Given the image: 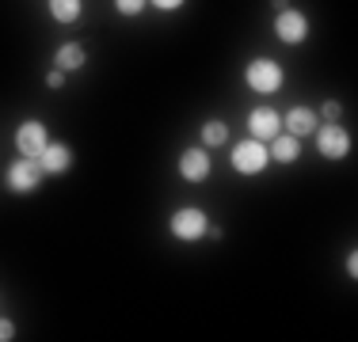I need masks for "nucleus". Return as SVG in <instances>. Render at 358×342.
<instances>
[{
  "label": "nucleus",
  "mask_w": 358,
  "mask_h": 342,
  "mask_svg": "<svg viewBox=\"0 0 358 342\" xmlns=\"http://www.w3.org/2000/svg\"><path fill=\"white\" fill-rule=\"evenodd\" d=\"M225 141H229V126L225 122L214 118V122L202 126V144H206V149H217V144H225Z\"/></svg>",
  "instance_id": "nucleus-15"
},
{
  "label": "nucleus",
  "mask_w": 358,
  "mask_h": 342,
  "mask_svg": "<svg viewBox=\"0 0 358 342\" xmlns=\"http://www.w3.org/2000/svg\"><path fill=\"white\" fill-rule=\"evenodd\" d=\"M152 8H160V12H176V8H183L187 0H149Z\"/></svg>",
  "instance_id": "nucleus-18"
},
{
  "label": "nucleus",
  "mask_w": 358,
  "mask_h": 342,
  "mask_svg": "<svg viewBox=\"0 0 358 342\" xmlns=\"http://www.w3.org/2000/svg\"><path fill=\"white\" fill-rule=\"evenodd\" d=\"M38 164H42V171L46 175H62V171H69V164H73V149L69 144H46L42 149V156H38Z\"/></svg>",
  "instance_id": "nucleus-10"
},
{
  "label": "nucleus",
  "mask_w": 358,
  "mask_h": 342,
  "mask_svg": "<svg viewBox=\"0 0 358 342\" xmlns=\"http://www.w3.org/2000/svg\"><path fill=\"white\" fill-rule=\"evenodd\" d=\"M320 118H324V122H336V118H339V103L328 99V103L320 107Z\"/></svg>",
  "instance_id": "nucleus-17"
},
{
  "label": "nucleus",
  "mask_w": 358,
  "mask_h": 342,
  "mask_svg": "<svg viewBox=\"0 0 358 342\" xmlns=\"http://www.w3.org/2000/svg\"><path fill=\"white\" fill-rule=\"evenodd\" d=\"M275 34L286 42V46H301L305 38H309V20H305V12H294V8H282L275 20Z\"/></svg>",
  "instance_id": "nucleus-6"
},
{
  "label": "nucleus",
  "mask_w": 358,
  "mask_h": 342,
  "mask_svg": "<svg viewBox=\"0 0 358 342\" xmlns=\"http://www.w3.org/2000/svg\"><path fill=\"white\" fill-rule=\"evenodd\" d=\"M282 65L271 61V57H255V61H248V68H244V84L255 91V96H275L278 88H282Z\"/></svg>",
  "instance_id": "nucleus-1"
},
{
  "label": "nucleus",
  "mask_w": 358,
  "mask_h": 342,
  "mask_svg": "<svg viewBox=\"0 0 358 342\" xmlns=\"http://www.w3.org/2000/svg\"><path fill=\"white\" fill-rule=\"evenodd\" d=\"M8 339H15V323L12 320H0V342H8Z\"/></svg>",
  "instance_id": "nucleus-19"
},
{
  "label": "nucleus",
  "mask_w": 358,
  "mask_h": 342,
  "mask_svg": "<svg viewBox=\"0 0 358 342\" xmlns=\"http://www.w3.org/2000/svg\"><path fill=\"white\" fill-rule=\"evenodd\" d=\"M84 61H88V54H84L80 42H65L54 54V65L62 68V73H76V68H84Z\"/></svg>",
  "instance_id": "nucleus-13"
},
{
  "label": "nucleus",
  "mask_w": 358,
  "mask_h": 342,
  "mask_svg": "<svg viewBox=\"0 0 358 342\" xmlns=\"http://www.w3.org/2000/svg\"><path fill=\"white\" fill-rule=\"evenodd\" d=\"M50 144V137H46V126L42 122H23L20 130H15V149H20V156H31V160H38L42 156V149Z\"/></svg>",
  "instance_id": "nucleus-7"
},
{
  "label": "nucleus",
  "mask_w": 358,
  "mask_h": 342,
  "mask_svg": "<svg viewBox=\"0 0 358 342\" xmlns=\"http://www.w3.org/2000/svg\"><path fill=\"white\" fill-rule=\"evenodd\" d=\"M42 175H46V171H42V164L31 156H20V160L8 164V186H12L15 194H35L42 186Z\"/></svg>",
  "instance_id": "nucleus-2"
},
{
  "label": "nucleus",
  "mask_w": 358,
  "mask_h": 342,
  "mask_svg": "<svg viewBox=\"0 0 358 342\" xmlns=\"http://www.w3.org/2000/svg\"><path fill=\"white\" fill-rule=\"evenodd\" d=\"M282 126H286L294 137H309L313 130H317V114H313L309 107H294V110L282 118Z\"/></svg>",
  "instance_id": "nucleus-12"
},
{
  "label": "nucleus",
  "mask_w": 358,
  "mask_h": 342,
  "mask_svg": "<svg viewBox=\"0 0 358 342\" xmlns=\"http://www.w3.org/2000/svg\"><path fill=\"white\" fill-rule=\"evenodd\" d=\"M145 4H149V0H115V8H118L122 15H141Z\"/></svg>",
  "instance_id": "nucleus-16"
},
{
  "label": "nucleus",
  "mask_w": 358,
  "mask_h": 342,
  "mask_svg": "<svg viewBox=\"0 0 358 342\" xmlns=\"http://www.w3.org/2000/svg\"><path fill=\"white\" fill-rule=\"evenodd\" d=\"M248 133L255 137V141H271V137H278L282 133V118H278V110L255 107L248 114Z\"/></svg>",
  "instance_id": "nucleus-8"
},
{
  "label": "nucleus",
  "mask_w": 358,
  "mask_h": 342,
  "mask_svg": "<svg viewBox=\"0 0 358 342\" xmlns=\"http://www.w3.org/2000/svg\"><path fill=\"white\" fill-rule=\"evenodd\" d=\"M275 8H278V12H282V8H289V0H275Z\"/></svg>",
  "instance_id": "nucleus-22"
},
{
  "label": "nucleus",
  "mask_w": 358,
  "mask_h": 342,
  "mask_svg": "<svg viewBox=\"0 0 358 342\" xmlns=\"http://www.w3.org/2000/svg\"><path fill=\"white\" fill-rule=\"evenodd\" d=\"M271 156H275V164H294L297 156H301V137H294V133H278V137H271Z\"/></svg>",
  "instance_id": "nucleus-11"
},
{
  "label": "nucleus",
  "mask_w": 358,
  "mask_h": 342,
  "mask_svg": "<svg viewBox=\"0 0 358 342\" xmlns=\"http://www.w3.org/2000/svg\"><path fill=\"white\" fill-rule=\"evenodd\" d=\"M267 164H271V152H267V144L255 141V137L252 141H241L233 149V168L241 171V175H259Z\"/></svg>",
  "instance_id": "nucleus-5"
},
{
  "label": "nucleus",
  "mask_w": 358,
  "mask_h": 342,
  "mask_svg": "<svg viewBox=\"0 0 358 342\" xmlns=\"http://www.w3.org/2000/svg\"><path fill=\"white\" fill-rule=\"evenodd\" d=\"M62 84H65V73H62V68H54V73L46 76V88H62Z\"/></svg>",
  "instance_id": "nucleus-20"
},
{
  "label": "nucleus",
  "mask_w": 358,
  "mask_h": 342,
  "mask_svg": "<svg viewBox=\"0 0 358 342\" xmlns=\"http://www.w3.org/2000/svg\"><path fill=\"white\" fill-rule=\"evenodd\" d=\"M168 228H172L176 239H183V244H191V239H202L210 232V221L202 209H194V205H187V209H176L172 221H168Z\"/></svg>",
  "instance_id": "nucleus-3"
},
{
  "label": "nucleus",
  "mask_w": 358,
  "mask_h": 342,
  "mask_svg": "<svg viewBox=\"0 0 358 342\" xmlns=\"http://www.w3.org/2000/svg\"><path fill=\"white\" fill-rule=\"evenodd\" d=\"M50 15L57 23H76L80 20V0H50Z\"/></svg>",
  "instance_id": "nucleus-14"
},
{
  "label": "nucleus",
  "mask_w": 358,
  "mask_h": 342,
  "mask_svg": "<svg viewBox=\"0 0 358 342\" xmlns=\"http://www.w3.org/2000/svg\"><path fill=\"white\" fill-rule=\"evenodd\" d=\"M313 133H317V152L324 160H343L347 152H351V133H347L339 122H324Z\"/></svg>",
  "instance_id": "nucleus-4"
},
{
  "label": "nucleus",
  "mask_w": 358,
  "mask_h": 342,
  "mask_svg": "<svg viewBox=\"0 0 358 342\" xmlns=\"http://www.w3.org/2000/svg\"><path fill=\"white\" fill-rule=\"evenodd\" d=\"M179 175H183L187 183H202V179L210 175V152L206 149H187L183 156H179Z\"/></svg>",
  "instance_id": "nucleus-9"
},
{
  "label": "nucleus",
  "mask_w": 358,
  "mask_h": 342,
  "mask_svg": "<svg viewBox=\"0 0 358 342\" xmlns=\"http://www.w3.org/2000/svg\"><path fill=\"white\" fill-rule=\"evenodd\" d=\"M347 274H351V278H355V274H358V255H355V251L347 255Z\"/></svg>",
  "instance_id": "nucleus-21"
}]
</instances>
